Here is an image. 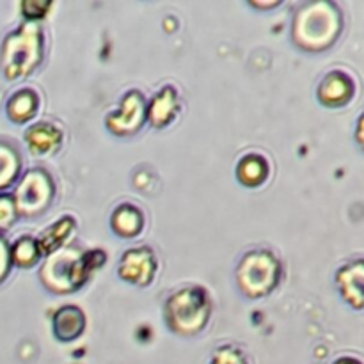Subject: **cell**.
Segmentation results:
<instances>
[{
	"mask_svg": "<svg viewBox=\"0 0 364 364\" xmlns=\"http://www.w3.org/2000/svg\"><path fill=\"white\" fill-rule=\"evenodd\" d=\"M343 20L341 11L333 2H309L297 11L291 36L295 43L304 50H323L340 36Z\"/></svg>",
	"mask_w": 364,
	"mask_h": 364,
	"instance_id": "cell-1",
	"label": "cell"
},
{
	"mask_svg": "<svg viewBox=\"0 0 364 364\" xmlns=\"http://www.w3.org/2000/svg\"><path fill=\"white\" fill-rule=\"evenodd\" d=\"M45 53V34L38 21H27L6 36L0 52V68L9 80L32 73Z\"/></svg>",
	"mask_w": 364,
	"mask_h": 364,
	"instance_id": "cell-2",
	"label": "cell"
},
{
	"mask_svg": "<svg viewBox=\"0 0 364 364\" xmlns=\"http://www.w3.org/2000/svg\"><path fill=\"white\" fill-rule=\"evenodd\" d=\"M212 301L208 291L198 284L183 287L174 291L166 302L164 318L171 331L183 336L201 333L210 322Z\"/></svg>",
	"mask_w": 364,
	"mask_h": 364,
	"instance_id": "cell-3",
	"label": "cell"
},
{
	"mask_svg": "<svg viewBox=\"0 0 364 364\" xmlns=\"http://www.w3.org/2000/svg\"><path fill=\"white\" fill-rule=\"evenodd\" d=\"M105 263V252L100 249L73 256V252L66 251V255H50L48 262L43 265L41 279L46 288L57 294H70L78 290L87 281L92 270L100 269Z\"/></svg>",
	"mask_w": 364,
	"mask_h": 364,
	"instance_id": "cell-4",
	"label": "cell"
},
{
	"mask_svg": "<svg viewBox=\"0 0 364 364\" xmlns=\"http://www.w3.org/2000/svg\"><path fill=\"white\" fill-rule=\"evenodd\" d=\"M283 274L279 258L269 249H252L245 252L237 267V284L249 299H263L277 288Z\"/></svg>",
	"mask_w": 364,
	"mask_h": 364,
	"instance_id": "cell-5",
	"label": "cell"
},
{
	"mask_svg": "<svg viewBox=\"0 0 364 364\" xmlns=\"http://www.w3.org/2000/svg\"><path fill=\"white\" fill-rule=\"evenodd\" d=\"M53 192H55V185L45 169L27 171L13 198L18 213L39 215L52 205Z\"/></svg>",
	"mask_w": 364,
	"mask_h": 364,
	"instance_id": "cell-6",
	"label": "cell"
},
{
	"mask_svg": "<svg viewBox=\"0 0 364 364\" xmlns=\"http://www.w3.org/2000/svg\"><path fill=\"white\" fill-rule=\"evenodd\" d=\"M146 105L148 103L144 95L137 89H132L119 100V105L105 117L107 128L119 137L135 134L146 121Z\"/></svg>",
	"mask_w": 364,
	"mask_h": 364,
	"instance_id": "cell-7",
	"label": "cell"
},
{
	"mask_svg": "<svg viewBox=\"0 0 364 364\" xmlns=\"http://www.w3.org/2000/svg\"><path fill=\"white\" fill-rule=\"evenodd\" d=\"M156 270H159V262H156L155 251L148 245L124 251L117 265V274L121 279L134 287H148L155 279Z\"/></svg>",
	"mask_w": 364,
	"mask_h": 364,
	"instance_id": "cell-8",
	"label": "cell"
},
{
	"mask_svg": "<svg viewBox=\"0 0 364 364\" xmlns=\"http://www.w3.org/2000/svg\"><path fill=\"white\" fill-rule=\"evenodd\" d=\"M316 95L326 107H343L354 98L355 80L347 71L333 70L322 78Z\"/></svg>",
	"mask_w": 364,
	"mask_h": 364,
	"instance_id": "cell-9",
	"label": "cell"
},
{
	"mask_svg": "<svg viewBox=\"0 0 364 364\" xmlns=\"http://www.w3.org/2000/svg\"><path fill=\"white\" fill-rule=\"evenodd\" d=\"M181 109L180 92L174 85H164L146 105V119L155 128H166L178 117Z\"/></svg>",
	"mask_w": 364,
	"mask_h": 364,
	"instance_id": "cell-10",
	"label": "cell"
},
{
	"mask_svg": "<svg viewBox=\"0 0 364 364\" xmlns=\"http://www.w3.org/2000/svg\"><path fill=\"white\" fill-rule=\"evenodd\" d=\"M63 130L48 121H39L25 130V142H27L28 151L36 156L53 155L63 146Z\"/></svg>",
	"mask_w": 364,
	"mask_h": 364,
	"instance_id": "cell-11",
	"label": "cell"
},
{
	"mask_svg": "<svg viewBox=\"0 0 364 364\" xmlns=\"http://www.w3.org/2000/svg\"><path fill=\"white\" fill-rule=\"evenodd\" d=\"M363 274L364 265L361 258L345 263L336 272V287L341 297L358 311L363 309Z\"/></svg>",
	"mask_w": 364,
	"mask_h": 364,
	"instance_id": "cell-12",
	"label": "cell"
},
{
	"mask_svg": "<svg viewBox=\"0 0 364 364\" xmlns=\"http://www.w3.org/2000/svg\"><path fill=\"white\" fill-rule=\"evenodd\" d=\"M144 212L134 203H121L110 217V226L117 237L134 238L144 230Z\"/></svg>",
	"mask_w": 364,
	"mask_h": 364,
	"instance_id": "cell-13",
	"label": "cell"
},
{
	"mask_svg": "<svg viewBox=\"0 0 364 364\" xmlns=\"http://www.w3.org/2000/svg\"><path fill=\"white\" fill-rule=\"evenodd\" d=\"M85 329V316L78 306H63L53 315V334L60 341H75Z\"/></svg>",
	"mask_w": 364,
	"mask_h": 364,
	"instance_id": "cell-14",
	"label": "cell"
},
{
	"mask_svg": "<svg viewBox=\"0 0 364 364\" xmlns=\"http://www.w3.org/2000/svg\"><path fill=\"white\" fill-rule=\"evenodd\" d=\"M75 228H77V220L71 215L63 217V219H59L57 223H53L52 226L46 228V230L36 238L39 245V251H41V256L55 255V252L70 240Z\"/></svg>",
	"mask_w": 364,
	"mask_h": 364,
	"instance_id": "cell-15",
	"label": "cell"
},
{
	"mask_svg": "<svg viewBox=\"0 0 364 364\" xmlns=\"http://www.w3.org/2000/svg\"><path fill=\"white\" fill-rule=\"evenodd\" d=\"M270 173L269 160L259 153L244 155L237 164V180L245 187H259L267 181Z\"/></svg>",
	"mask_w": 364,
	"mask_h": 364,
	"instance_id": "cell-16",
	"label": "cell"
},
{
	"mask_svg": "<svg viewBox=\"0 0 364 364\" xmlns=\"http://www.w3.org/2000/svg\"><path fill=\"white\" fill-rule=\"evenodd\" d=\"M39 107V95L31 87L18 89L16 92L11 95V98L7 100L6 112L9 116V119L13 123H27L28 119L36 116Z\"/></svg>",
	"mask_w": 364,
	"mask_h": 364,
	"instance_id": "cell-17",
	"label": "cell"
},
{
	"mask_svg": "<svg viewBox=\"0 0 364 364\" xmlns=\"http://www.w3.org/2000/svg\"><path fill=\"white\" fill-rule=\"evenodd\" d=\"M9 258L11 263L20 267V269L34 267L38 259L41 258L38 240L34 237H28V235L20 237L18 240H14L13 245H9Z\"/></svg>",
	"mask_w": 364,
	"mask_h": 364,
	"instance_id": "cell-18",
	"label": "cell"
},
{
	"mask_svg": "<svg viewBox=\"0 0 364 364\" xmlns=\"http://www.w3.org/2000/svg\"><path fill=\"white\" fill-rule=\"evenodd\" d=\"M20 167L21 160L16 149L9 142L0 141V188H6L16 180Z\"/></svg>",
	"mask_w": 364,
	"mask_h": 364,
	"instance_id": "cell-19",
	"label": "cell"
},
{
	"mask_svg": "<svg viewBox=\"0 0 364 364\" xmlns=\"http://www.w3.org/2000/svg\"><path fill=\"white\" fill-rule=\"evenodd\" d=\"M210 364H249L244 352L235 345H224L213 352Z\"/></svg>",
	"mask_w": 364,
	"mask_h": 364,
	"instance_id": "cell-20",
	"label": "cell"
},
{
	"mask_svg": "<svg viewBox=\"0 0 364 364\" xmlns=\"http://www.w3.org/2000/svg\"><path fill=\"white\" fill-rule=\"evenodd\" d=\"M18 210L14 205L13 196L0 194V231L9 230L14 223H16Z\"/></svg>",
	"mask_w": 364,
	"mask_h": 364,
	"instance_id": "cell-21",
	"label": "cell"
},
{
	"mask_svg": "<svg viewBox=\"0 0 364 364\" xmlns=\"http://www.w3.org/2000/svg\"><path fill=\"white\" fill-rule=\"evenodd\" d=\"M52 7V2H23L21 4V9H23L25 16L28 18V21H36L38 18H43L48 9Z\"/></svg>",
	"mask_w": 364,
	"mask_h": 364,
	"instance_id": "cell-22",
	"label": "cell"
},
{
	"mask_svg": "<svg viewBox=\"0 0 364 364\" xmlns=\"http://www.w3.org/2000/svg\"><path fill=\"white\" fill-rule=\"evenodd\" d=\"M11 269V258H9V245L7 242L0 237V283L6 279Z\"/></svg>",
	"mask_w": 364,
	"mask_h": 364,
	"instance_id": "cell-23",
	"label": "cell"
},
{
	"mask_svg": "<svg viewBox=\"0 0 364 364\" xmlns=\"http://www.w3.org/2000/svg\"><path fill=\"white\" fill-rule=\"evenodd\" d=\"M333 364H363L359 359L355 358H340L338 361H334Z\"/></svg>",
	"mask_w": 364,
	"mask_h": 364,
	"instance_id": "cell-24",
	"label": "cell"
}]
</instances>
